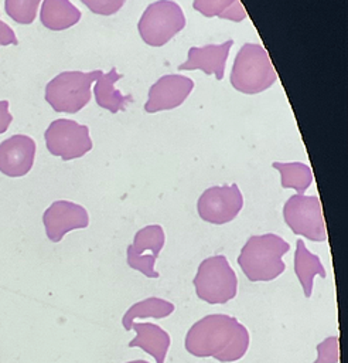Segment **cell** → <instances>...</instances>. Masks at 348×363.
Here are the masks:
<instances>
[{
    "instance_id": "obj_1",
    "label": "cell",
    "mask_w": 348,
    "mask_h": 363,
    "mask_svg": "<svg viewBox=\"0 0 348 363\" xmlns=\"http://www.w3.org/2000/svg\"><path fill=\"white\" fill-rule=\"evenodd\" d=\"M249 343L248 329L236 318L224 313L201 318L185 336L188 353L197 357H214L222 363L242 359Z\"/></svg>"
},
{
    "instance_id": "obj_2",
    "label": "cell",
    "mask_w": 348,
    "mask_h": 363,
    "mask_svg": "<svg viewBox=\"0 0 348 363\" xmlns=\"http://www.w3.org/2000/svg\"><path fill=\"white\" fill-rule=\"evenodd\" d=\"M290 244L273 233L252 235L242 247L238 257V264L245 277L252 282L273 281L286 265L282 257L289 252Z\"/></svg>"
},
{
    "instance_id": "obj_3",
    "label": "cell",
    "mask_w": 348,
    "mask_h": 363,
    "mask_svg": "<svg viewBox=\"0 0 348 363\" xmlns=\"http://www.w3.org/2000/svg\"><path fill=\"white\" fill-rule=\"evenodd\" d=\"M277 74L269 60L267 51L255 43H246L238 51L231 71V85L248 95L259 94L270 88Z\"/></svg>"
},
{
    "instance_id": "obj_4",
    "label": "cell",
    "mask_w": 348,
    "mask_h": 363,
    "mask_svg": "<svg viewBox=\"0 0 348 363\" xmlns=\"http://www.w3.org/2000/svg\"><path fill=\"white\" fill-rule=\"evenodd\" d=\"M103 72L64 71L45 85V101L55 112L75 113L91 101V85Z\"/></svg>"
},
{
    "instance_id": "obj_5",
    "label": "cell",
    "mask_w": 348,
    "mask_h": 363,
    "mask_svg": "<svg viewBox=\"0 0 348 363\" xmlns=\"http://www.w3.org/2000/svg\"><path fill=\"white\" fill-rule=\"evenodd\" d=\"M197 296L211 305L226 303L238 292V278L225 255H214L201 261L194 277Z\"/></svg>"
},
{
    "instance_id": "obj_6",
    "label": "cell",
    "mask_w": 348,
    "mask_h": 363,
    "mask_svg": "<svg viewBox=\"0 0 348 363\" xmlns=\"http://www.w3.org/2000/svg\"><path fill=\"white\" fill-rule=\"evenodd\" d=\"M184 27L182 9L173 0H157L149 4L137 24L141 40L151 47L167 44Z\"/></svg>"
},
{
    "instance_id": "obj_7",
    "label": "cell",
    "mask_w": 348,
    "mask_h": 363,
    "mask_svg": "<svg viewBox=\"0 0 348 363\" xmlns=\"http://www.w3.org/2000/svg\"><path fill=\"white\" fill-rule=\"evenodd\" d=\"M283 218L290 230L311 241H325V223L317 196L293 194L284 203Z\"/></svg>"
},
{
    "instance_id": "obj_8",
    "label": "cell",
    "mask_w": 348,
    "mask_h": 363,
    "mask_svg": "<svg viewBox=\"0 0 348 363\" xmlns=\"http://www.w3.org/2000/svg\"><path fill=\"white\" fill-rule=\"evenodd\" d=\"M45 146L54 156L62 160L82 157L92 149L89 128L72 119H55L50 123L45 133Z\"/></svg>"
},
{
    "instance_id": "obj_9",
    "label": "cell",
    "mask_w": 348,
    "mask_h": 363,
    "mask_svg": "<svg viewBox=\"0 0 348 363\" xmlns=\"http://www.w3.org/2000/svg\"><path fill=\"white\" fill-rule=\"evenodd\" d=\"M243 207V196L236 183L214 186L207 189L198 199L199 217L211 224H226L232 221Z\"/></svg>"
},
{
    "instance_id": "obj_10",
    "label": "cell",
    "mask_w": 348,
    "mask_h": 363,
    "mask_svg": "<svg viewBox=\"0 0 348 363\" xmlns=\"http://www.w3.org/2000/svg\"><path fill=\"white\" fill-rule=\"evenodd\" d=\"M164 242L166 235L161 225L153 224L140 228L126 250L127 265L147 278H157L158 272H156L154 264Z\"/></svg>"
},
{
    "instance_id": "obj_11",
    "label": "cell",
    "mask_w": 348,
    "mask_h": 363,
    "mask_svg": "<svg viewBox=\"0 0 348 363\" xmlns=\"http://www.w3.org/2000/svg\"><path fill=\"white\" fill-rule=\"evenodd\" d=\"M42 223L47 237L52 242H59L66 233L88 227L89 216L81 204L68 200H57L44 211Z\"/></svg>"
},
{
    "instance_id": "obj_12",
    "label": "cell",
    "mask_w": 348,
    "mask_h": 363,
    "mask_svg": "<svg viewBox=\"0 0 348 363\" xmlns=\"http://www.w3.org/2000/svg\"><path fill=\"white\" fill-rule=\"evenodd\" d=\"M194 88V81L185 75L170 74L158 78L149 89L144 111L156 113L180 106Z\"/></svg>"
},
{
    "instance_id": "obj_13",
    "label": "cell",
    "mask_w": 348,
    "mask_h": 363,
    "mask_svg": "<svg viewBox=\"0 0 348 363\" xmlns=\"http://www.w3.org/2000/svg\"><path fill=\"white\" fill-rule=\"evenodd\" d=\"M35 157V142L27 135H13L0 143V172L8 177L25 176Z\"/></svg>"
},
{
    "instance_id": "obj_14",
    "label": "cell",
    "mask_w": 348,
    "mask_h": 363,
    "mask_svg": "<svg viewBox=\"0 0 348 363\" xmlns=\"http://www.w3.org/2000/svg\"><path fill=\"white\" fill-rule=\"evenodd\" d=\"M233 45V40H228L222 44H207L204 47H191L188 50V58L178 65L180 71L201 69L207 75L214 74L218 81L224 78L225 64L229 55V50Z\"/></svg>"
},
{
    "instance_id": "obj_15",
    "label": "cell",
    "mask_w": 348,
    "mask_h": 363,
    "mask_svg": "<svg viewBox=\"0 0 348 363\" xmlns=\"http://www.w3.org/2000/svg\"><path fill=\"white\" fill-rule=\"evenodd\" d=\"M132 328L136 332V336L129 342V346L141 347L156 359V363H164L171 343L170 335L154 323H133Z\"/></svg>"
},
{
    "instance_id": "obj_16",
    "label": "cell",
    "mask_w": 348,
    "mask_h": 363,
    "mask_svg": "<svg viewBox=\"0 0 348 363\" xmlns=\"http://www.w3.org/2000/svg\"><path fill=\"white\" fill-rule=\"evenodd\" d=\"M40 20L45 28L61 31L75 26L81 20V11L69 0H44Z\"/></svg>"
},
{
    "instance_id": "obj_17",
    "label": "cell",
    "mask_w": 348,
    "mask_h": 363,
    "mask_svg": "<svg viewBox=\"0 0 348 363\" xmlns=\"http://www.w3.org/2000/svg\"><path fill=\"white\" fill-rule=\"evenodd\" d=\"M122 78V74H117L116 68H112L108 74H102L93 86V95L96 104L108 109L112 113L126 109L127 104L132 102V95H122L119 89L115 88V82Z\"/></svg>"
},
{
    "instance_id": "obj_18",
    "label": "cell",
    "mask_w": 348,
    "mask_h": 363,
    "mask_svg": "<svg viewBox=\"0 0 348 363\" xmlns=\"http://www.w3.org/2000/svg\"><path fill=\"white\" fill-rule=\"evenodd\" d=\"M294 272L303 286V292L306 298L311 296L314 277L315 275H320L321 278L327 277V272L321 264V259L318 258V255L307 250L303 240H297L296 254H294Z\"/></svg>"
},
{
    "instance_id": "obj_19",
    "label": "cell",
    "mask_w": 348,
    "mask_h": 363,
    "mask_svg": "<svg viewBox=\"0 0 348 363\" xmlns=\"http://www.w3.org/2000/svg\"><path fill=\"white\" fill-rule=\"evenodd\" d=\"M175 306L161 298L150 296L147 299H143L140 302H136L132 305L127 312L122 318V325L126 330L132 329L134 319H144V318H154V319H163L167 318L174 312Z\"/></svg>"
},
{
    "instance_id": "obj_20",
    "label": "cell",
    "mask_w": 348,
    "mask_h": 363,
    "mask_svg": "<svg viewBox=\"0 0 348 363\" xmlns=\"http://www.w3.org/2000/svg\"><path fill=\"white\" fill-rule=\"evenodd\" d=\"M280 173V183L284 189H294L297 194H303L313 183V172L308 164L301 162L280 163L273 162L272 164Z\"/></svg>"
},
{
    "instance_id": "obj_21",
    "label": "cell",
    "mask_w": 348,
    "mask_h": 363,
    "mask_svg": "<svg viewBox=\"0 0 348 363\" xmlns=\"http://www.w3.org/2000/svg\"><path fill=\"white\" fill-rule=\"evenodd\" d=\"M192 7L205 17H219L236 23L246 18L240 0H194Z\"/></svg>"
},
{
    "instance_id": "obj_22",
    "label": "cell",
    "mask_w": 348,
    "mask_h": 363,
    "mask_svg": "<svg viewBox=\"0 0 348 363\" xmlns=\"http://www.w3.org/2000/svg\"><path fill=\"white\" fill-rule=\"evenodd\" d=\"M41 0H4L7 16L18 24H31Z\"/></svg>"
},
{
    "instance_id": "obj_23",
    "label": "cell",
    "mask_w": 348,
    "mask_h": 363,
    "mask_svg": "<svg viewBox=\"0 0 348 363\" xmlns=\"http://www.w3.org/2000/svg\"><path fill=\"white\" fill-rule=\"evenodd\" d=\"M317 359L314 363H338V337L330 336L317 345Z\"/></svg>"
},
{
    "instance_id": "obj_24",
    "label": "cell",
    "mask_w": 348,
    "mask_h": 363,
    "mask_svg": "<svg viewBox=\"0 0 348 363\" xmlns=\"http://www.w3.org/2000/svg\"><path fill=\"white\" fill-rule=\"evenodd\" d=\"M92 13L99 16H112L117 13L126 0H81Z\"/></svg>"
},
{
    "instance_id": "obj_25",
    "label": "cell",
    "mask_w": 348,
    "mask_h": 363,
    "mask_svg": "<svg viewBox=\"0 0 348 363\" xmlns=\"http://www.w3.org/2000/svg\"><path fill=\"white\" fill-rule=\"evenodd\" d=\"M16 45L18 44V40L13 31V28L0 20V45Z\"/></svg>"
},
{
    "instance_id": "obj_26",
    "label": "cell",
    "mask_w": 348,
    "mask_h": 363,
    "mask_svg": "<svg viewBox=\"0 0 348 363\" xmlns=\"http://www.w3.org/2000/svg\"><path fill=\"white\" fill-rule=\"evenodd\" d=\"M11 121H13V116L8 112V102L0 101V135L8 129Z\"/></svg>"
},
{
    "instance_id": "obj_27",
    "label": "cell",
    "mask_w": 348,
    "mask_h": 363,
    "mask_svg": "<svg viewBox=\"0 0 348 363\" xmlns=\"http://www.w3.org/2000/svg\"><path fill=\"white\" fill-rule=\"evenodd\" d=\"M127 363H149L146 360H132V362H127Z\"/></svg>"
}]
</instances>
